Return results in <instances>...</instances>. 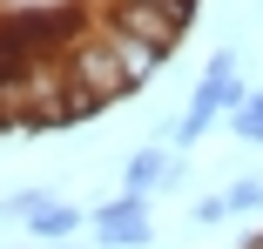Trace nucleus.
Instances as JSON below:
<instances>
[{"instance_id": "nucleus-1", "label": "nucleus", "mask_w": 263, "mask_h": 249, "mask_svg": "<svg viewBox=\"0 0 263 249\" xmlns=\"http://www.w3.org/2000/svg\"><path fill=\"white\" fill-rule=\"evenodd\" d=\"M189 20L196 7H148V0H115V7H101L95 27H108V34H128L142 47H155V54H182V40H189Z\"/></svg>"}, {"instance_id": "nucleus-2", "label": "nucleus", "mask_w": 263, "mask_h": 249, "mask_svg": "<svg viewBox=\"0 0 263 249\" xmlns=\"http://www.w3.org/2000/svg\"><path fill=\"white\" fill-rule=\"evenodd\" d=\"M68 81L88 94V101H101V108H115V101H135V81L122 74V61H115V47H108V34H101L95 20L74 34V47H68Z\"/></svg>"}, {"instance_id": "nucleus-3", "label": "nucleus", "mask_w": 263, "mask_h": 249, "mask_svg": "<svg viewBox=\"0 0 263 249\" xmlns=\"http://www.w3.org/2000/svg\"><path fill=\"white\" fill-rule=\"evenodd\" d=\"M243 101H250V88H243V74H236V47H216V54H209V68L196 74V88H189L182 115L216 121V115H236Z\"/></svg>"}, {"instance_id": "nucleus-4", "label": "nucleus", "mask_w": 263, "mask_h": 249, "mask_svg": "<svg viewBox=\"0 0 263 249\" xmlns=\"http://www.w3.org/2000/svg\"><path fill=\"white\" fill-rule=\"evenodd\" d=\"M88 229H95V242L101 249H148L155 242V222H148V195H115V202H101L95 216H88Z\"/></svg>"}, {"instance_id": "nucleus-5", "label": "nucleus", "mask_w": 263, "mask_h": 249, "mask_svg": "<svg viewBox=\"0 0 263 249\" xmlns=\"http://www.w3.org/2000/svg\"><path fill=\"white\" fill-rule=\"evenodd\" d=\"M176 162H182V155H169L162 141H142L135 155L122 162V189H128V195H155V189H169Z\"/></svg>"}, {"instance_id": "nucleus-6", "label": "nucleus", "mask_w": 263, "mask_h": 249, "mask_svg": "<svg viewBox=\"0 0 263 249\" xmlns=\"http://www.w3.org/2000/svg\"><path fill=\"white\" fill-rule=\"evenodd\" d=\"M81 222H88V216H81L74 202H61V195H54V202H47V209L27 222V236H34V249H61V242L81 236Z\"/></svg>"}, {"instance_id": "nucleus-7", "label": "nucleus", "mask_w": 263, "mask_h": 249, "mask_svg": "<svg viewBox=\"0 0 263 249\" xmlns=\"http://www.w3.org/2000/svg\"><path fill=\"white\" fill-rule=\"evenodd\" d=\"M101 34H108V27H101ZM108 47H115V61H122V74L135 81V94L155 81V74H162V54H155V47H142V40H128V34H108Z\"/></svg>"}, {"instance_id": "nucleus-8", "label": "nucleus", "mask_w": 263, "mask_h": 249, "mask_svg": "<svg viewBox=\"0 0 263 249\" xmlns=\"http://www.w3.org/2000/svg\"><path fill=\"white\" fill-rule=\"evenodd\" d=\"M47 202H54V189H14V195H0V222H21L27 229Z\"/></svg>"}, {"instance_id": "nucleus-9", "label": "nucleus", "mask_w": 263, "mask_h": 249, "mask_svg": "<svg viewBox=\"0 0 263 249\" xmlns=\"http://www.w3.org/2000/svg\"><path fill=\"white\" fill-rule=\"evenodd\" d=\"M223 195H230V216H256L263 209V175H236Z\"/></svg>"}, {"instance_id": "nucleus-10", "label": "nucleus", "mask_w": 263, "mask_h": 249, "mask_svg": "<svg viewBox=\"0 0 263 249\" xmlns=\"http://www.w3.org/2000/svg\"><path fill=\"white\" fill-rule=\"evenodd\" d=\"M189 216H196V229H216V222H230V195H223V189L196 195V209H189Z\"/></svg>"}, {"instance_id": "nucleus-11", "label": "nucleus", "mask_w": 263, "mask_h": 249, "mask_svg": "<svg viewBox=\"0 0 263 249\" xmlns=\"http://www.w3.org/2000/svg\"><path fill=\"white\" fill-rule=\"evenodd\" d=\"M230 135H236V141H250V148H263V115L236 108V115H230Z\"/></svg>"}, {"instance_id": "nucleus-12", "label": "nucleus", "mask_w": 263, "mask_h": 249, "mask_svg": "<svg viewBox=\"0 0 263 249\" xmlns=\"http://www.w3.org/2000/svg\"><path fill=\"white\" fill-rule=\"evenodd\" d=\"M243 108H250V115H263V88H250V101H243Z\"/></svg>"}, {"instance_id": "nucleus-13", "label": "nucleus", "mask_w": 263, "mask_h": 249, "mask_svg": "<svg viewBox=\"0 0 263 249\" xmlns=\"http://www.w3.org/2000/svg\"><path fill=\"white\" fill-rule=\"evenodd\" d=\"M148 7H196V0H148Z\"/></svg>"}, {"instance_id": "nucleus-14", "label": "nucleus", "mask_w": 263, "mask_h": 249, "mask_svg": "<svg viewBox=\"0 0 263 249\" xmlns=\"http://www.w3.org/2000/svg\"><path fill=\"white\" fill-rule=\"evenodd\" d=\"M61 249H88V242H61ZM95 249H101V242H95Z\"/></svg>"}]
</instances>
